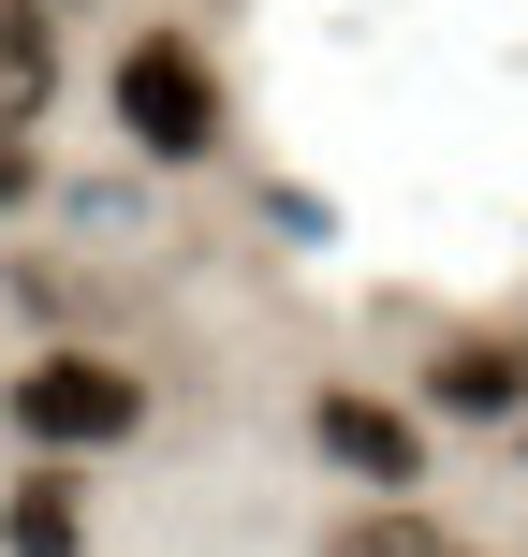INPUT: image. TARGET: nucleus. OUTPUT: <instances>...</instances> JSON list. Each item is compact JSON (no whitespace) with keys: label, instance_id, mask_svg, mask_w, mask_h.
I'll use <instances>...</instances> for the list:
<instances>
[{"label":"nucleus","instance_id":"1","mask_svg":"<svg viewBox=\"0 0 528 557\" xmlns=\"http://www.w3.org/2000/svg\"><path fill=\"white\" fill-rule=\"evenodd\" d=\"M118 133H133L147 162H206V147H221V74H206L192 29H133V45H118Z\"/></svg>","mask_w":528,"mask_h":557},{"label":"nucleus","instance_id":"2","mask_svg":"<svg viewBox=\"0 0 528 557\" xmlns=\"http://www.w3.org/2000/svg\"><path fill=\"white\" fill-rule=\"evenodd\" d=\"M15 441H45V455H103V441H133L147 425V382L118 352H45V367H15Z\"/></svg>","mask_w":528,"mask_h":557},{"label":"nucleus","instance_id":"3","mask_svg":"<svg viewBox=\"0 0 528 557\" xmlns=\"http://www.w3.org/2000/svg\"><path fill=\"white\" fill-rule=\"evenodd\" d=\"M308 441H323L353 484H382V499H412V484H426V411H396V396H353V382H337L323 411H308Z\"/></svg>","mask_w":528,"mask_h":557},{"label":"nucleus","instance_id":"4","mask_svg":"<svg viewBox=\"0 0 528 557\" xmlns=\"http://www.w3.org/2000/svg\"><path fill=\"white\" fill-rule=\"evenodd\" d=\"M45 103H59V15L0 0V133H45Z\"/></svg>","mask_w":528,"mask_h":557},{"label":"nucleus","instance_id":"5","mask_svg":"<svg viewBox=\"0 0 528 557\" xmlns=\"http://www.w3.org/2000/svg\"><path fill=\"white\" fill-rule=\"evenodd\" d=\"M426 411H470V425L528 411V352H514V337H455V352L426 367Z\"/></svg>","mask_w":528,"mask_h":557},{"label":"nucleus","instance_id":"6","mask_svg":"<svg viewBox=\"0 0 528 557\" xmlns=\"http://www.w3.org/2000/svg\"><path fill=\"white\" fill-rule=\"evenodd\" d=\"M0 543H15V557H74V543H88L74 484H59V470H45V484H15V499H0Z\"/></svg>","mask_w":528,"mask_h":557},{"label":"nucleus","instance_id":"7","mask_svg":"<svg viewBox=\"0 0 528 557\" xmlns=\"http://www.w3.org/2000/svg\"><path fill=\"white\" fill-rule=\"evenodd\" d=\"M323 557H441V543H426V513H412V499H382V513H353Z\"/></svg>","mask_w":528,"mask_h":557},{"label":"nucleus","instance_id":"8","mask_svg":"<svg viewBox=\"0 0 528 557\" xmlns=\"http://www.w3.org/2000/svg\"><path fill=\"white\" fill-rule=\"evenodd\" d=\"M29 191H45V147H29V133H0V206H29Z\"/></svg>","mask_w":528,"mask_h":557}]
</instances>
